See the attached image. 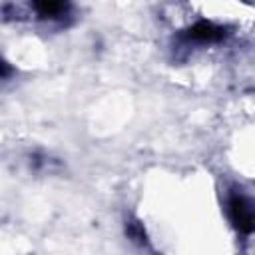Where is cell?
Masks as SVG:
<instances>
[{
	"label": "cell",
	"mask_w": 255,
	"mask_h": 255,
	"mask_svg": "<svg viewBox=\"0 0 255 255\" xmlns=\"http://www.w3.org/2000/svg\"><path fill=\"white\" fill-rule=\"evenodd\" d=\"M227 213L233 227L239 233H251L255 229V207L243 195H231L227 203Z\"/></svg>",
	"instance_id": "cell-1"
},
{
	"label": "cell",
	"mask_w": 255,
	"mask_h": 255,
	"mask_svg": "<svg viewBox=\"0 0 255 255\" xmlns=\"http://www.w3.org/2000/svg\"><path fill=\"white\" fill-rule=\"evenodd\" d=\"M34 8L40 16H60L68 10V0H34Z\"/></svg>",
	"instance_id": "cell-3"
},
{
	"label": "cell",
	"mask_w": 255,
	"mask_h": 255,
	"mask_svg": "<svg viewBox=\"0 0 255 255\" xmlns=\"http://www.w3.org/2000/svg\"><path fill=\"white\" fill-rule=\"evenodd\" d=\"M129 235L135 239V241H141L145 235H143V231H141V227L137 225V223H129Z\"/></svg>",
	"instance_id": "cell-4"
},
{
	"label": "cell",
	"mask_w": 255,
	"mask_h": 255,
	"mask_svg": "<svg viewBox=\"0 0 255 255\" xmlns=\"http://www.w3.org/2000/svg\"><path fill=\"white\" fill-rule=\"evenodd\" d=\"M187 36H189L191 40H195V42H219V40H223L225 32H223V28L215 26L213 22L203 20V22L193 24V26L187 30Z\"/></svg>",
	"instance_id": "cell-2"
}]
</instances>
